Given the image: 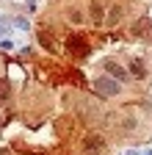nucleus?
<instances>
[{
    "instance_id": "nucleus-15",
    "label": "nucleus",
    "mask_w": 152,
    "mask_h": 155,
    "mask_svg": "<svg viewBox=\"0 0 152 155\" xmlns=\"http://www.w3.org/2000/svg\"><path fill=\"white\" fill-rule=\"evenodd\" d=\"M125 155H138V152H136V150H127V152H125Z\"/></svg>"
},
{
    "instance_id": "nucleus-8",
    "label": "nucleus",
    "mask_w": 152,
    "mask_h": 155,
    "mask_svg": "<svg viewBox=\"0 0 152 155\" xmlns=\"http://www.w3.org/2000/svg\"><path fill=\"white\" fill-rule=\"evenodd\" d=\"M91 17H94V22H105V11H102L100 3H94V6H91Z\"/></svg>"
},
{
    "instance_id": "nucleus-7",
    "label": "nucleus",
    "mask_w": 152,
    "mask_h": 155,
    "mask_svg": "<svg viewBox=\"0 0 152 155\" xmlns=\"http://www.w3.org/2000/svg\"><path fill=\"white\" fill-rule=\"evenodd\" d=\"M66 19H69L72 25H83V11L72 6V8H66Z\"/></svg>"
},
{
    "instance_id": "nucleus-11",
    "label": "nucleus",
    "mask_w": 152,
    "mask_h": 155,
    "mask_svg": "<svg viewBox=\"0 0 152 155\" xmlns=\"http://www.w3.org/2000/svg\"><path fill=\"white\" fill-rule=\"evenodd\" d=\"M39 42H42V45H44L47 50H55V45H53V39H50L47 33H39Z\"/></svg>"
},
{
    "instance_id": "nucleus-12",
    "label": "nucleus",
    "mask_w": 152,
    "mask_h": 155,
    "mask_svg": "<svg viewBox=\"0 0 152 155\" xmlns=\"http://www.w3.org/2000/svg\"><path fill=\"white\" fill-rule=\"evenodd\" d=\"M14 25L20 28V31H28V19H25V17H17V19H14Z\"/></svg>"
},
{
    "instance_id": "nucleus-2",
    "label": "nucleus",
    "mask_w": 152,
    "mask_h": 155,
    "mask_svg": "<svg viewBox=\"0 0 152 155\" xmlns=\"http://www.w3.org/2000/svg\"><path fill=\"white\" fill-rule=\"evenodd\" d=\"M105 67V75H111V78H116V81H127V78H130V72L119 64V61H111V58H108V61L102 64Z\"/></svg>"
},
{
    "instance_id": "nucleus-9",
    "label": "nucleus",
    "mask_w": 152,
    "mask_h": 155,
    "mask_svg": "<svg viewBox=\"0 0 152 155\" xmlns=\"http://www.w3.org/2000/svg\"><path fill=\"white\" fill-rule=\"evenodd\" d=\"M122 17V6H113L111 8V14H108V19H105V25H116V19Z\"/></svg>"
},
{
    "instance_id": "nucleus-13",
    "label": "nucleus",
    "mask_w": 152,
    "mask_h": 155,
    "mask_svg": "<svg viewBox=\"0 0 152 155\" xmlns=\"http://www.w3.org/2000/svg\"><path fill=\"white\" fill-rule=\"evenodd\" d=\"M0 47H3V50H14V42H11V39H3V42H0Z\"/></svg>"
},
{
    "instance_id": "nucleus-14",
    "label": "nucleus",
    "mask_w": 152,
    "mask_h": 155,
    "mask_svg": "<svg viewBox=\"0 0 152 155\" xmlns=\"http://www.w3.org/2000/svg\"><path fill=\"white\" fill-rule=\"evenodd\" d=\"M36 6H39L36 0H25V8H28V11H36Z\"/></svg>"
},
{
    "instance_id": "nucleus-4",
    "label": "nucleus",
    "mask_w": 152,
    "mask_h": 155,
    "mask_svg": "<svg viewBox=\"0 0 152 155\" xmlns=\"http://www.w3.org/2000/svg\"><path fill=\"white\" fill-rule=\"evenodd\" d=\"M66 47H69V53H72V55H86V53H89V47H86V42H83L80 36H69Z\"/></svg>"
},
{
    "instance_id": "nucleus-16",
    "label": "nucleus",
    "mask_w": 152,
    "mask_h": 155,
    "mask_svg": "<svg viewBox=\"0 0 152 155\" xmlns=\"http://www.w3.org/2000/svg\"><path fill=\"white\" fill-rule=\"evenodd\" d=\"M0 33H3V25H0Z\"/></svg>"
},
{
    "instance_id": "nucleus-3",
    "label": "nucleus",
    "mask_w": 152,
    "mask_h": 155,
    "mask_svg": "<svg viewBox=\"0 0 152 155\" xmlns=\"http://www.w3.org/2000/svg\"><path fill=\"white\" fill-rule=\"evenodd\" d=\"M83 150L86 152H102L105 150V141H102V136H86V139H83Z\"/></svg>"
},
{
    "instance_id": "nucleus-10",
    "label": "nucleus",
    "mask_w": 152,
    "mask_h": 155,
    "mask_svg": "<svg viewBox=\"0 0 152 155\" xmlns=\"http://www.w3.org/2000/svg\"><path fill=\"white\" fill-rule=\"evenodd\" d=\"M8 94H11V91H8V83H6V81H0V108L8 103Z\"/></svg>"
},
{
    "instance_id": "nucleus-6",
    "label": "nucleus",
    "mask_w": 152,
    "mask_h": 155,
    "mask_svg": "<svg viewBox=\"0 0 152 155\" xmlns=\"http://www.w3.org/2000/svg\"><path fill=\"white\" fill-rule=\"evenodd\" d=\"M130 75L133 78H147V64L138 61V58H136V61H130Z\"/></svg>"
},
{
    "instance_id": "nucleus-1",
    "label": "nucleus",
    "mask_w": 152,
    "mask_h": 155,
    "mask_svg": "<svg viewBox=\"0 0 152 155\" xmlns=\"http://www.w3.org/2000/svg\"><path fill=\"white\" fill-rule=\"evenodd\" d=\"M94 89H97L100 97H116L122 91L119 81H116V78H111V75H100L97 81H94Z\"/></svg>"
},
{
    "instance_id": "nucleus-5",
    "label": "nucleus",
    "mask_w": 152,
    "mask_h": 155,
    "mask_svg": "<svg viewBox=\"0 0 152 155\" xmlns=\"http://www.w3.org/2000/svg\"><path fill=\"white\" fill-rule=\"evenodd\" d=\"M122 114V111H119ZM119 125H122V130H136V125H138V116L133 114V111H125L122 116H119Z\"/></svg>"
}]
</instances>
